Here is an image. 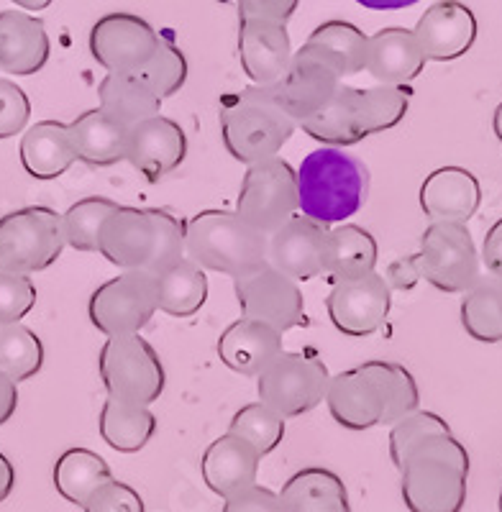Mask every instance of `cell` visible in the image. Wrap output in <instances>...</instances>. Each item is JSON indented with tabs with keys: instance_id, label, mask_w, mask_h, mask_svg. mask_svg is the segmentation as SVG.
<instances>
[{
	"instance_id": "obj_1",
	"label": "cell",
	"mask_w": 502,
	"mask_h": 512,
	"mask_svg": "<svg viewBox=\"0 0 502 512\" xmlns=\"http://www.w3.org/2000/svg\"><path fill=\"white\" fill-rule=\"evenodd\" d=\"M323 402L341 428L369 431L415 413L421 408V390L403 364L372 359L331 377Z\"/></svg>"
},
{
	"instance_id": "obj_2",
	"label": "cell",
	"mask_w": 502,
	"mask_h": 512,
	"mask_svg": "<svg viewBox=\"0 0 502 512\" xmlns=\"http://www.w3.org/2000/svg\"><path fill=\"white\" fill-rule=\"evenodd\" d=\"M98 254L118 269L159 274L185 256V221L164 208L118 205L100 228Z\"/></svg>"
},
{
	"instance_id": "obj_3",
	"label": "cell",
	"mask_w": 502,
	"mask_h": 512,
	"mask_svg": "<svg viewBox=\"0 0 502 512\" xmlns=\"http://www.w3.org/2000/svg\"><path fill=\"white\" fill-rule=\"evenodd\" d=\"M367 192L369 169L336 146L310 152L298 169V213L321 226H339L357 216Z\"/></svg>"
},
{
	"instance_id": "obj_4",
	"label": "cell",
	"mask_w": 502,
	"mask_h": 512,
	"mask_svg": "<svg viewBox=\"0 0 502 512\" xmlns=\"http://www.w3.org/2000/svg\"><path fill=\"white\" fill-rule=\"evenodd\" d=\"M469 454L454 433L415 448L400 472V495L410 512H462L467 502Z\"/></svg>"
},
{
	"instance_id": "obj_5",
	"label": "cell",
	"mask_w": 502,
	"mask_h": 512,
	"mask_svg": "<svg viewBox=\"0 0 502 512\" xmlns=\"http://www.w3.org/2000/svg\"><path fill=\"white\" fill-rule=\"evenodd\" d=\"M185 256L205 272L239 280L267 264V236L236 210H200L185 221Z\"/></svg>"
},
{
	"instance_id": "obj_6",
	"label": "cell",
	"mask_w": 502,
	"mask_h": 512,
	"mask_svg": "<svg viewBox=\"0 0 502 512\" xmlns=\"http://www.w3.org/2000/svg\"><path fill=\"white\" fill-rule=\"evenodd\" d=\"M295 131L298 123L275 103L269 88L251 85L221 100L223 146L246 167L277 157Z\"/></svg>"
},
{
	"instance_id": "obj_7",
	"label": "cell",
	"mask_w": 502,
	"mask_h": 512,
	"mask_svg": "<svg viewBox=\"0 0 502 512\" xmlns=\"http://www.w3.org/2000/svg\"><path fill=\"white\" fill-rule=\"evenodd\" d=\"M67 246L62 213L47 205L18 208L0 218V269L36 274L52 267Z\"/></svg>"
},
{
	"instance_id": "obj_8",
	"label": "cell",
	"mask_w": 502,
	"mask_h": 512,
	"mask_svg": "<svg viewBox=\"0 0 502 512\" xmlns=\"http://www.w3.org/2000/svg\"><path fill=\"white\" fill-rule=\"evenodd\" d=\"M108 397L152 408L167 387V372L157 349L141 333L108 338L98 356Z\"/></svg>"
},
{
	"instance_id": "obj_9",
	"label": "cell",
	"mask_w": 502,
	"mask_h": 512,
	"mask_svg": "<svg viewBox=\"0 0 502 512\" xmlns=\"http://www.w3.org/2000/svg\"><path fill=\"white\" fill-rule=\"evenodd\" d=\"M331 372L310 351H282L257 377V395L285 420L308 415L326 400Z\"/></svg>"
},
{
	"instance_id": "obj_10",
	"label": "cell",
	"mask_w": 502,
	"mask_h": 512,
	"mask_svg": "<svg viewBox=\"0 0 502 512\" xmlns=\"http://www.w3.org/2000/svg\"><path fill=\"white\" fill-rule=\"evenodd\" d=\"M234 210L264 236L275 233L298 216V169L280 154L249 164Z\"/></svg>"
},
{
	"instance_id": "obj_11",
	"label": "cell",
	"mask_w": 502,
	"mask_h": 512,
	"mask_svg": "<svg viewBox=\"0 0 502 512\" xmlns=\"http://www.w3.org/2000/svg\"><path fill=\"white\" fill-rule=\"evenodd\" d=\"M157 313V277L136 269H123L88 300L90 323L106 338L141 333Z\"/></svg>"
},
{
	"instance_id": "obj_12",
	"label": "cell",
	"mask_w": 502,
	"mask_h": 512,
	"mask_svg": "<svg viewBox=\"0 0 502 512\" xmlns=\"http://www.w3.org/2000/svg\"><path fill=\"white\" fill-rule=\"evenodd\" d=\"M415 256L421 280L446 295H462L482 277V259L467 223H431Z\"/></svg>"
},
{
	"instance_id": "obj_13",
	"label": "cell",
	"mask_w": 502,
	"mask_h": 512,
	"mask_svg": "<svg viewBox=\"0 0 502 512\" xmlns=\"http://www.w3.org/2000/svg\"><path fill=\"white\" fill-rule=\"evenodd\" d=\"M234 295L241 318L262 320L280 333L305 323V300L300 282L269 264L234 280Z\"/></svg>"
},
{
	"instance_id": "obj_14",
	"label": "cell",
	"mask_w": 502,
	"mask_h": 512,
	"mask_svg": "<svg viewBox=\"0 0 502 512\" xmlns=\"http://www.w3.org/2000/svg\"><path fill=\"white\" fill-rule=\"evenodd\" d=\"M159 31L146 18L113 11L90 29L88 49L106 72H139L159 47Z\"/></svg>"
},
{
	"instance_id": "obj_15",
	"label": "cell",
	"mask_w": 502,
	"mask_h": 512,
	"mask_svg": "<svg viewBox=\"0 0 502 512\" xmlns=\"http://www.w3.org/2000/svg\"><path fill=\"white\" fill-rule=\"evenodd\" d=\"M339 88V70L323 54L303 44L292 54L290 70L285 72V77L277 85H269V93L292 121L300 123L323 111L333 95L339 93Z\"/></svg>"
},
{
	"instance_id": "obj_16",
	"label": "cell",
	"mask_w": 502,
	"mask_h": 512,
	"mask_svg": "<svg viewBox=\"0 0 502 512\" xmlns=\"http://www.w3.org/2000/svg\"><path fill=\"white\" fill-rule=\"evenodd\" d=\"M328 320L349 338H364L385 326L392 310V290L377 272L354 280L333 282L326 297Z\"/></svg>"
},
{
	"instance_id": "obj_17",
	"label": "cell",
	"mask_w": 502,
	"mask_h": 512,
	"mask_svg": "<svg viewBox=\"0 0 502 512\" xmlns=\"http://www.w3.org/2000/svg\"><path fill=\"white\" fill-rule=\"evenodd\" d=\"M328 231L331 228L310 221L300 213L292 216L267 236V264L280 269L295 282L316 280L326 274Z\"/></svg>"
},
{
	"instance_id": "obj_18",
	"label": "cell",
	"mask_w": 502,
	"mask_h": 512,
	"mask_svg": "<svg viewBox=\"0 0 502 512\" xmlns=\"http://www.w3.org/2000/svg\"><path fill=\"white\" fill-rule=\"evenodd\" d=\"M187 134L185 128L172 118L157 116L136 123L129 131V146H126V162L144 177L146 182H162L172 175L187 157Z\"/></svg>"
},
{
	"instance_id": "obj_19",
	"label": "cell",
	"mask_w": 502,
	"mask_h": 512,
	"mask_svg": "<svg viewBox=\"0 0 502 512\" xmlns=\"http://www.w3.org/2000/svg\"><path fill=\"white\" fill-rule=\"evenodd\" d=\"M477 16L459 0H438L418 18L413 34L426 62H454L477 41Z\"/></svg>"
},
{
	"instance_id": "obj_20",
	"label": "cell",
	"mask_w": 502,
	"mask_h": 512,
	"mask_svg": "<svg viewBox=\"0 0 502 512\" xmlns=\"http://www.w3.org/2000/svg\"><path fill=\"white\" fill-rule=\"evenodd\" d=\"M292 39L285 24L272 21H241L239 59L251 85L269 88L285 77L292 62Z\"/></svg>"
},
{
	"instance_id": "obj_21",
	"label": "cell",
	"mask_w": 502,
	"mask_h": 512,
	"mask_svg": "<svg viewBox=\"0 0 502 512\" xmlns=\"http://www.w3.org/2000/svg\"><path fill=\"white\" fill-rule=\"evenodd\" d=\"M52 54L47 24L21 8L0 11V72L29 77L47 67Z\"/></svg>"
},
{
	"instance_id": "obj_22",
	"label": "cell",
	"mask_w": 502,
	"mask_h": 512,
	"mask_svg": "<svg viewBox=\"0 0 502 512\" xmlns=\"http://www.w3.org/2000/svg\"><path fill=\"white\" fill-rule=\"evenodd\" d=\"M421 210L431 223H469L482 205V187L464 167H438L421 185Z\"/></svg>"
},
{
	"instance_id": "obj_23",
	"label": "cell",
	"mask_w": 502,
	"mask_h": 512,
	"mask_svg": "<svg viewBox=\"0 0 502 512\" xmlns=\"http://www.w3.org/2000/svg\"><path fill=\"white\" fill-rule=\"evenodd\" d=\"M282 336L262 320L239 318L218 336V359L234 374L257 379L285 351Z\"/></svg>"
},
{
	"instance_id": "obj_24",
	"label": "cell",
	"mask_w": 502,
	"mask_h": 512,
	"mask_svg": "<svg viewBox=\"0 0 502 512\" xmlns=\"http://www.w3.org/2000/svg\"><path fill=\"white\" fill-rule=\"evenodd\" d=\"M262 456L234 433H223L203 451L200 472L205 487L221 500L239 495L241 489L257 484Z\"/></svg>"
},
{
	"instance_id": "obj_25",
	"label": "cell",
	"mask_w": 502,
	"mask_h": 512,
	"mask_svg": "<svg viewBox=\"0 0 502 512\" xmlns=\"http://www.w3.org/2000/svg\"><path fill=\"white\" fill-rule=\"evenodd\" d=\"M423 67L426 57L415 41L413 29L387 26L369 36L364 72H369L380 85H410L415 77H421Z\"/></svg>"
},
{
	"instance_id": "obj_26",
	"label": "cell",
	"mask_w": 502,
	"mask_h": 512,
	"mask_svg": "<svg viewBox=\"0 0 502 512\" xmlns=\"http://www.w3.org/2000/svg\"><path fill=\"white\" fill-rule=\"evenodd\" d=\"M18 157L26 175L34 180L47 182L62 177L77 162L70 123L39 121L29 126L21 136Z\"/></svg>"
},
{
	"instance_id": "obj_27",
	"label": "cell",
	"mask_w": 502,
	"mask_h": 512,
	"mask_svg": "<svg viewBox=\"0 0 502 512\" xmlns=\"http://www.w3.org/2000/svg\"><path fill=\"white\" fill-rule=\"evenodd\" d=\"M129 126L103 108H90L70 123L72 144H75L77 162L90 167H113L126 159L129 146Z\"/></svg>"
},
{
	"instance_id": "obj_28",
	"label": "cell",
	"mask_w": 502,
	"mask_h": 512,
	"mask_svg": "<svg viewBox=\"0 0 502 512\" xmlns=\"http://www.w3.org/2000/svg\"><path fill=\"white\" fill-rule=\"evenodd\" d=\"M277 495L282 512H354L344 479L326 466H305Z\"/></svg>"
},
{
	"instance_id": "obj_29",
	"label": "cell",
	"mask_w": 502,
	"mask_h": 512,
	"mask_svg": "<svg viewBox=\"0 0 502 512\" xmlns=\"http://www.w3.org/2000/svg\"><path fill=\"white\" fill-rule=\"evenodd\" d=\"M98 103L129 128L162 111V98L139 72H108L98 85Z\"/></svg>"
},
{
	"instance_id": "obj_30",
	"label": "cell",
	"mask_w": 502,
	"mask_h": 512,
	"mask_svg": "<svg viewBox=\"0 0 502 512\" xmlns=\"http://www.w3.org/2000/svg\"><path fill=\"white\" fill-rule=\"evenodd\" d=\"M380 246L367 228L357 223H339L328 231L326 274L331 282L354 280L377 269Z\"/></svg>"
},
{
	"instance_id": "obj_31",
	"label": "cell",
	"mask_w": 502,
	"mask_h": 512,
	"mask_svg": "<svg viewBox=\"0 0 502 512\" xmlns=\"http://www.w3.org/2000/svg\"><path fill=\"white\" fill-rule=\"evenodd\" d=\"M100 438L118 454H139L157 433V415L146 405L108 397L98 415Z\"/></svg>"
},
{
	"instance_id": "obj_32",
	"label": "cell",
	"mask_w": 502,
	"mask_h": 512,
	"mask_svg": "<svg viewBox=\"0 0 502 512\" xmlns=\"http://www.w3.org/2000/svg\"><path fill=\"white\" fill-rule=\"evenodd\" d=\"M157 277V305L159 313L170 318H193L200 313L208 300V272L198 264L190 262L187 256L177 259L167 269H162Z\"/></svg>"
},
{
	"instance_id": "obj_33",
	"label": "cell",
	"mask_w": 502,
	"mask_h": 512,
	"mask_svg": "<svg viewBox=\"0 0 502 512\" xmlns=\"http://www.w3.org/2000/svg\"><path fill=\"white\" fill-rule=\"evenodd\" d=\"M298 128L318 144L336 146V149H346V146L364 141L357 113V88L341 85L339 93L331 98V103L323 111H318L316 116L300 121Z\"/></svg>"
},
{
	"instance_id": "obj_34",
	"label": "cell",
	"mask_w": 502,
	"mask_h": 512,
	"mask_svg": "<svg viewBox=\"0 0 502 512\" xmlns=\"http://www.w3.org/2000/svg\"><path fill=\"white\" fill-rule=\"evenodd\" d=\"M462 328L479 344H502V277H479L462 292Z\"/></svg>"
},
{
	"instance_id": "obj_35",
	"label": "cell",
	"mask_w": 502,
	"mask_h": 512,
	"mask_svg": "<svg viewBox=\"0 0 502 512\" xmlns=\"http://www.w3.org/2000/svg\"><path fill=\"white\" fill-rule=\"evenodd\" d=\"M52 479L59 495L72 505L82 507L100 484L113 479V472L103 456L90 451V448L75 446L67 448L65 454L59 456Z\"/></svg>"
},
{
	"instance_id": "obj_36",
	"label": "cell",
	"mask_w": 502,
	"mask_h": 512,
	"mask_svg": "<svg viewBox=\"0 0 502 512\" xmlns=\"http://www.w3.org/2000/svg\"><path fill=\"white\" fill-rule=\"evenodd\" d=\"M367 41L369 36L359 26L349 24V21H326L305 39V44L316 49L318 54H323L339 70L341 80H344V77L364 72Z\"/></svg>"
},
{
	"instance_id": "obj_37",
	"label": "cell",
	"mask_w": 502,
	"mask_h": 512,
	"mask_svg": "<svg viewBox=\"0 0 502 512\" xmlns=\"http://www.w3.org/2000/svg\"><path fill=\"white\" fill-rule=\"evenodd\" d=\"M413 88L410 85H374L357 88V113L364 139L390 131L408 116Z\"/></svg>"
},
{
	"instance_id": "obj_38",
	"label": "cell",
	"mask_w": 502,
	"mask_h": 512,
	"mask_svg": "<svg viewBox=\"0 0 502 512\" xmlns=\"http://www.w3.org/2000/svg\"><path fill=\"white\" fill-rule=\"evenodd\" d=\"M44 344L24 323L0 326V372L13 382L34 379L44 367Z\"/></svg>"
},
{
	"instance_id": "obj_39",
	"label": "cell",
	"mask_w": 502,
	"mask_h": 512,
	"mask_svg": "<svg viewBox=\"0 0 502 512\" xmlns=\"http://www.w3.org/2000/svg\"><path fill=\"white\" fill-rule=\"evenodd\" d=\"M285 423L280 413L264 405L262 400H254L244 408H239L228 423V433L239 436L241 441L249 443L259 456H269L285 438Z\"/></svg>"
},
{
	"instance_id": "obj_40",
	"label": "cell",
	"mask_w": 502,
	"mask_h": 512,
	"mask_svg": "<svg viewBox=\"0 0 502 512\" xmlns=\"http://www.w3.org/2000/svg\"><path fill=\"white\" fill-rule=\"evenodd\" d=\"M116 208L118 203H113L108 198H100V195L82 198L75 205H70L67 213H62L67 246H72L75 251H82V254H98V233L103 228V223H106V218Z\"/></svg>"
},
{
	"instance_id": "obj_41",
	"label": "cell",
	"mask_w": 502,
	"mask_h": 512,
	"mask_svg": "<svg viewBox=\"0 0 502 512\" xmlns=\"http://www.w3.org/2000/svg\"><path fill=\"white\" fill-rule=\"evenodd\" d=\"M139 75L152 85V90L164 103V100L175 98L185 88L187 77H190V64H187V57L182 54V49L177 47L175 41L162 36L157 52L141 67Z\"/></svg>"
},
{
	"instance_id": "obj_42",
	"label": "cell",
	"mask_w": 502,
	"mask_h": 512,
	"mask_svg": "<svg viewBox=\"0 0 502 512\" xmlns=\"http://www.w3.org/2000/svg\"><path fill=\"white\" fill-rule=\"evenodd\" d=\"M444 433H451V425L438 413L421 408L390 425V459L395 469H400L421 443L433 436H444Z\"/></svg>"
},
{
	"instance_id": "obj_43",
	"label": "cell",
	"mask_w": 502,
	"mask_h": 512,
	"mask_svg": "<svg viewBox=\"0 0 502 512\" xmlns=\"http://www.w3.org/2000/svg\"><path fill=\"white\" fill-rule=\"evenodd\" d=\"M36 305V285L29 274L0 269V326L21 323Z\"/></svg>"
},
{
	"instance_id": "obj_44",
	"label": "cell",
	"mask_w": 502,
	"mask_h": 512,
	"mask_svg": "<svg viewBox=\"0 0 502 512\" xmlns=\"http://www.w3.org/2000/svg\"><path fill=\"white\" fill-rule=\"evenodd\" d=\"M31 118V100L21 85L0 77V141L24 134Z\"/></svg>"
},
{
	"instance_id": "obj_45",
	"label": "cell",
	"mask_w": 502,
	"mask_h": 512,
	"mask_svg": "<svg viewBox=\"0 0 502 512\" xmlns=\"http://www.w3.org/2000/svg\"><path fill=\"white\" fill-rule=\"evenodd\" d=\"M85 512H146L144 500L131 484L118 482V479H108L106 484H100L88 502L82 505Z\"/></svg>"
},
{
	"instance_id": "obj_46",
	"label": "cell",
	"mask_w": 502,
	"mask_h": 512,
	"mask_svg": "<svg viewBox=\"0 0 502 512\" xmlns=\"http://www.w3.org/2000/svg\"><path fill=\"white\" fill-rule=\"evenodd\" d=\"M241 21H272V24H290L298 11L300 0H236Z\"/></svg>"
},
{
	"instance_id": "obj_47",
	"label": "cell",
	"mask_w": 502,
	"mask_h": 512,
	"mask_svg": "<svg viewBox=\"0 0 502 512\" xmlns=\"http://www.w3.org/2000/svg\"><path fill=\"white\" fill-rule=\"evenodd\" d=\"M221 512H282V502L277 492L262 484H251V487L241 489L239 495L223 500Z\"/></svg>"
},
{
	"instance_id": "obj_48",
	"label": "cell",
	"mask_w": 502,
	"mask_h": 512,
	"mask_svg": "<svg viewBox=\"0 0 502 512\" xmlns=\"http://www.w3.org/2000/svg\"><path fill=\"white\" fill-rule=\"evenodd\" d=\"M385 282L392 292H408L421 282V267H418V256L408 254L400 256L387 267Z\"/></svg>"
},
{
	"instance_id": "obj_49",
	"label": "cell",
	"mask_w": 502,
	"mask_h": 512,
	"mask_svg": "<svg viewBox=\"0 0 502 512\" xmlns=\"http://www.w3.org/2000/svg\"><path fill=\"white\" fill-rule=\"evenodd\" d=\"M479 259H482L487 272L495 274V277H502V218L497 223H492V228L487 231Z\"/></svg>"
},
{
	"instance_id": "obj_50",
	"label": "cell",
	"mask_w": 502,
	"mask_h": 512,
	"mask_svg": "<svg viewBox=\"0 0 502 512\" xmlns=\"http://www.w3.org/2000/svg\"><path fill=\"white\" fill-rule=\"evenodd\" d=\"M18 410V384L11 377L0 372V425H6L8 420L16 415Z\"/></svg>"
},
{
	"instance_id": "obj_51",
	"label": "cell",
	"mask_w": 502,
	"mask_h": 512,
	"mask_svg": "<svg viewBox=\"0 0 502 512\" xmlns=\"http://www.w3.org/2000/svg\"><path fill=\"white\" fill-rule=\"evenodd\" d=\"M13 487H16V469H13L11 459L0 451V502L11 497Z\"/></svg>"
},
{
	"instance_id": "obj_52",
	"label": "cell",
	"mask_w": 502,
	"mask_h": 512,
	"mask_svg": "<svg viewBox=\"0 0 502 512\" xmlns=\"http://www.w3.org/2000/svg\"><path fill=\"white\" fill-rule=\"evenodd\" d=\"M362 8H369V11H403V8L415 6L421 0H354Z\"/></svg>"
},
{
	"instance_id": "obj_53",
	"label": "cell",
	"mask_w": 502,
	"mask_h": 512,
	"mask_svg": "<svg viewBox=\"0 0 502 512\" xmlns=\"http://www.w3.org/2000/svg\"><path fill=\"white\" fill-rule=\"evenodd\" d=\"M13 6L21 8V11H44V8H49L54 3V0H11Z\"/></svg>"
},
{
	"instance_id": "obj_54",
	"label": "cell",
	"mask_w": 502,
	"mask_h": 512,
	"mask_svg": "<svg viewBox=\"0 0 502 512\" xmlns=\"http://www.w3.org/2000/svg\"><path fill=\"white\" fill-rule=\"evenodd\" d=\"M492 131H495L497 141L502 144V103L495 108V116H492Z\"/></svg>"
},
{
	"instance_id": "obj_55",
	"label": "cell",
	"mask_w": 502,
	"mask_h": 512,
	"mask_svg": "<svg viewBox=\"0 0 502 512\" xmlns=\"http://www.w3.org/2000/svg\"><path fill=\"white\" fill-rule=\"evenodd\" d=\"M497 510L502 512V489H500V500H497Z\"/></svg>"
}]
</instances>
